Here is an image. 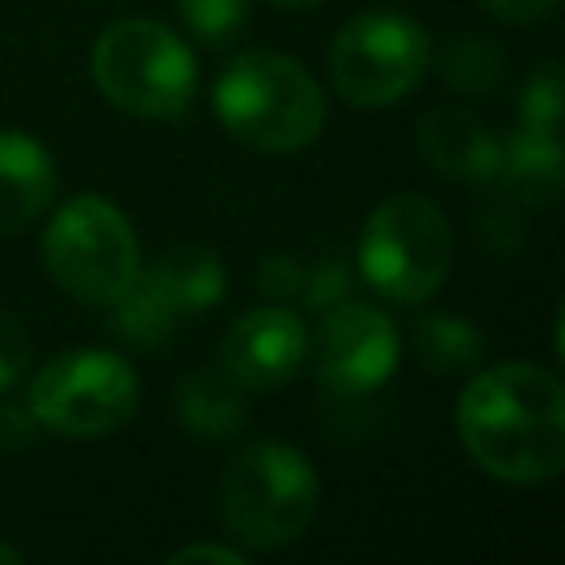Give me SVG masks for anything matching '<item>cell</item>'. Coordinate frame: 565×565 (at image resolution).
<instances>
[{"label": "cell", "instance_id": "2", "mask_svg": "<svg viewBox=\"0 0 565 565\" xmlns=\"http://www.w3.org/2000/svg\"><path fill=\"white\" fill-rule=\"evenodd\" d=\"M212 110L234 141L265 154H296L327 128L322 84L296 57L274 49L230 57L212 84Z\"/></svg>", "mask_w": 565, "mask_h": 565}, {"label": "cell", "instance_id": "20", "mask_svg": "<svg viewBox=\"0 0 565 565\" xmlns=\"http://www.w3.org/2000/svg\"><path fill=\"white\" fill-rule=\"evenodd\" d=\"M349 291H353V265H344L340 256H322L313 269H305L300 274V305L309 309V313H327L331 305H340V300H349Z\"/></svg>", "mask_w": 565, "mask_h": 565}, {"label": "cell", "instance_id": "12", "mask_svg": "<svg viewBox=\"0 0 565 565\" xmlns=\"http://www.w3.org/2000/svg\"><path fill=\"white\" fill-rule=\"evenodd\" d=\"M57 194L53 154L18 128H0V234H13L49 212Z\"/></svg>", "mask_w": 565, "mask_h": 565}, {"label": "cell", "instance_id": "7", "mask_svg": "<svg viewBox=\"0 0 565 565\" xmlns=\"http://www.w3.org/2000/svg\"><path fill=\"white\" fill-rule=\"evenodd\" d=\"M141 402V380L128 358L106 349H66L49 358L26 393V411L44 433L57 437H106L132 419Z\"/></svg>", "mask_w": 565, "mask_h": 565}, {"label": "cell", "instance_id": "21", "mask_svg": "<svg viewBox=\"0 0 565 565\" xmlns=\"http://www.w3.org/2000/svg\"><path fill=\"white\" fill-rule=\"evenodd\" d=\"M26 371H31V335L9 309H0V397L18 388Z\"/></svg>", "mask_w": 565, "mask_h": 565}, {"label": "cell", "instance_id": "6", "mask_svg": "<svg viewBox=\"0 0 565 565\" xmlns=\"http://www.w3.org/2000/svg\"><path fill=\"white\" fill-rule=\"evenodd\" d=\"M455 260L450 221L424 194L384 199L358 238V274L366 287L397 305H424L437 296Z\"/></svg>", "mask_w": 565, "mask_h": 565}, {"label": "cell", "instance_id": "14", "mask_svg": "<svg viewBox=\"0 0 565 565\" xmlns=\"http://www.w3.org/2000/svg\"><path fill=\"white\" fill-rule=\"evenodd\" d=\"M141 274L150 278V287L163 296V305L177 313L181 327L194 322L199 313H207L212 305H221V296H225V260L199 243H185V247L159 256Z\"/></svg>", "mask_w": 565, "mask_h": 565}, {"label": "cell", "instance_id": "26", "mask_svg": "<svg viewBox=\"0 0 565 565\" xmlns=\"http://www.w3.org/2000/svg\"><path fill=\"white\" fill-rule=\"evenodd\" d=\"M0 565H22V552L13 543H4V539H0Z\"/></svg>", "mask_w": 565, "mask_h": 565}, {"label": "cell", "instance_id": "19", "mask_svg": "<svg viewBox=\"0 0 565 565\" xmlns=\"http://www.w3.org/2000/svg\"><path fill=\"white\" fill-rule=\"evenodd\" d=\"M177 9H181L185 31L212 49L230 44L252 18V0H177Z\"/></svg>", "mask_w": 565, "mask_h": 565}, {"label": "cell", "instance_id": "17", "mask_svg": "<svg viewBox=\"0 0 565 565\" xmlns=\"http://www.w3.org/2000/svg\"><path fill=\"white\" fill-rule=\"evenodd\" d=\"M437 71H441L446 88L468 93V97H481V93H494L499 88V79L508 71V57H503V49L494 40L468 31V35H459V40L446 44Z\"/></svg>", "mask_w": 565, "mask_h": 565}, {"label": "cell", "instance_id": "4", "mask_svg": "<svg viewBox=\"0 0 565 565\" xmlns=\"http://www.w3.org/2000/svg\"><path fill=\"white\" fill-rule=\"evenodd\" d=\"M322 481L305 450L287 441H252L221 481V512L234 539L256 552H278L296 543L318 516Z\"/></svg>", "mask_w": 565, "mask_h": 565}, {"label": "cell", "instance_id": "1", "mask_svg": "<svg viewBox=\"0 0 565 565\" xmlns=\"http://www.w3.org/2000/svg\"><path fill=\"white\" fill-rule=\"evenodd\" d=\"M468 459L508 486H539L565 468V393L534 362H499L468 380L455 406Z\"/></svg>", "mask_w": 565, "mask_h": 565}, {"label": "cell", "instance_id": "5", "mask_svg": "<svg viewBox=\"0 0 565 565\" xmlns=\"http://www.w3.org/2000/svg\"><path fill=\"white\" fill-rule=\"evenodd\" d=\"M44 269L71 300L110 309L141 269L137 230L110 199L75 194L44 225Z\"/></svg>", "mask_w": 565, "mask_h": 565}, {"label": "cell", "instance_id": "23", "mask_svg": "<svg viewBox=\"0 0 565 565\" xmlns=\"http://www.w3.org/2000/svg\"><path fill=\"white\" fill-rule=\"evenodd\" d=\"M490 18L499 22H512V26H525V22H539L556 9V0H477Z\"/></svg>", "mask_w": 565, "mask_h": 565}, {"label": "cell", "instance_id": "25", "mask_svg": "<svg viewBox=\"0 0 565 565\" xmlns=\"http://www.w3.org/2000/svg\"><path fill=\"white\" fill-rule=\"evenodd\" d=\"M35 415L31 411H9L0 406V441H31L35 437Z\"/></svg>", "mask_w": 565, "mask_h": 565}, {"label": "cell", "instance_id": "27", "mask_svg": "<svg viewBox=\"0 0 565 565\" xmlns=\"http://www.w3.org/2000/svg\"><path fill=\"white\" fill-rule=\"evenodd\" d=\"M278 9H309V4H318V0H274Z\"/></svg>", "mask_w": 565, "mask_h": 565}, {"label": "cell", "instance_id": "18", "mask_svg": "<svg viewBox=\"0 0 565 565\" xmlns=\"http://www.w3.org/2000/svg\"><path fill=\"white\" fill-rule=\"evenodd\" d=\"M561 102H565V84H561V62H543L516 97V124L534 128V132H556L561 137Z\"/></svg>", "mask_w": 565, "mask_h": 565}, {"label": "cell", "instance_id": "10", "mask_svg": "<svg viewBox=\"0 0 565 565\" xmlns=\"http://www.w3.org/2000/svg\"><path fill=\"white\" fill-rule=\"evenodd\" d=\"M309 358V327L282 300L247 309L221 340L216 366L243 393H274L282 388Z\"/></svg>", "mask_w": 565, "mask_h": 565}, {"label": "cell", "instance_id": "15", "mask_svg": "<svg viewBox=\"0 0 565 565\" xmlns=\"http://www.w3.org/2000/svg\"><path fill=\"white\" fill-rule=\"evenodd\" d=\"M172 406H177L181 428L194 433V437H203V441H225V437H234V433L243 428V419H247L243 388H238L221 366H216V371H194V375L177 388Z\"/></svg>", "mask_w": 565, "mask_h": 565}, {"label": "cell", "instance_id": "16", "mask_svg": "<svg viewBox=\"0 0 565 565\" xmlns=\"http://www.w3.org/2000/svg\"><path fill=\"white\" fill-rule=\"evenodd\" d=\"M411 344H415V358L437 375L472 371L481 362V353H486L481 331L463 313H424L411 327Z\"/></svg>", "mask_w": 565, "mask_h": 565}, {"label": "cell", "instance_id": "13", "mask_svg": "<svg viewBox=\"0 0 565 565\" xmlns=\"http://www.w3.org/2000/svg\"><path fill=\"white\" fill-rule=\"evenodd\" d=\"M561 137L556 132H534V128H512L508 137H499V163H494V181L521 203V207H547L561 190Z\"/></svg>", "mask_w": 565, "mask_h": 565}, {"label": "cell", "instance_id": "8", "mask_svg": "<svg viewBox=\"0 0 565 565\" xmlns=\"http://www.w3.org/2000/svg\"><path fill=\"white\" fill-rule=\"evenodd\" d=\"M428 31L393 9H366L349 18L327 53L335 93L358 110H380L415 93L428 75Z\"/></svg>", "mask_w": 565, "mask_h": 565}, {"label": "cell", "instance_id": "22", "mask_svg": "<svg viewBox=\"0 0 565 565\" xmlns=\"http://www.w3.org/2000/svg\"><path fill=\"white\" fill-rule=\"evenodd\" d=\"M300 274L305 265L296 256H269L260 269H256V287L269 296V300H287L300 291Z\"/></svg>", "mask_w": 565, "mask_h": 565}, {"label": "cell", "instance_id": "3", "mask_svg": "<svg viewBox=\"0 0 565 565\" xmlns=\"http://www.w3.org/2000/svg\"><path fill=\"white\" fill-rule=\"evenodd\" d=\"M88 71L97 93L132 119H181L199 93L190 44L154 18H119L102 26Z\"/></svg>", "mask_w": 565, "mask_h": 565}, {"label": "cell", "instance_id": "24", "mask_svg": "<svg viewBox=\"0 0 565 565\" xmlns=\"http://www.w3.org/2000/svg\"><path fill=\"white\" fill-rule=\"evenodd\" d=\"M194 561H216V565H243V552L238 547H225V543H190L181 552L168 556V565H194Z\"/></svg>", "mask_w": 565, "mask_h": 565}, {"label": "cell", "instance_id": "9", "mask_svg": "<svg viewBox=\"0 0 565 565\" xmlns=\"http://www.w3.org/2000/svg\"><path fill=\"white\" fill-rule=\"evenodd\" d=\"M313 375L335 397H366L375 393L402 358V335L393 318L362 300H340L318 313V331L309 335Z\"/></svg>", "mask_w": 565, "mask_h": 565}, {"label": "cell", "instance_id": "11", "mask_svg": "<svg viewBox=\"0 0 565 565\" xmlns=\"http://www.w3.org/2000/svg\"><path fill=\"white\" fill-rule=\"evenodd\" d=\"M419 154L428 159L433 172H441L446 181H463V185H486L494 181V163H499V137L459 106H437L419 119Z\"/></svg>", "mask_w": 565, "mask_h": 565}]
</instances>
